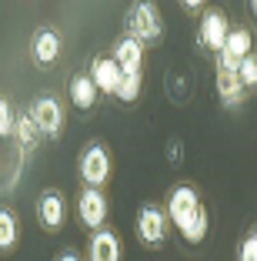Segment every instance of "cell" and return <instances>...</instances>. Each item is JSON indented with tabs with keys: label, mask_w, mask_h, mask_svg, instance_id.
<instances>
[{
	"label": "cell",
	"mask_w": 257,
	"mask_h": 261,
	"mask_svg": "<svg viewBox=\"0 0 257 261\" xmlns=\"http://www.w3.org/2000/svg\"><path fill=\"white\" fill-rule=\"evenodd\" d=\"M167 218L181 231V238L187 241V245H201V241L207 238V228H211V224H207V207L201 204L194 188L181 185V188L170 191V198H167Z\"/></svg>",
	"instance_id": "1"
},
{
	"label": "cell",
	"mask_w": 257,
	"mask_h": 261,
	"mask_svg": "<svg viewBox=\"0 0 257 261\" xmlns=\"http://www.w3.org/2000/svg\"><path fill=\"white\" fill-rule=\"evenodd\" d=\"M130 37L140 47L157 44V40L164 37V20H160L154 4H134V7H130Z\"/></svg>",
	"instance_id": "2"
},
{
	"label": "cell",
	"mask_w": 257,
	"mask_h": 261,
	"mask_svg": "<svg viewBox=\"0 0 257 261\" xmlns=\"http://www.w3.org/2000/svg\"><path fill=\"white\" fill-rule=\"evenodd\" d=\"M80 181L87 188H104L107 181H110V154H107V147H100V144H91L87 151L80 154Z\"/></svg>",
	"instance_id": "3"
},
{
	"label": "cell",
	"mask_w": 257,
	"mask_h": 261,
	"mask_svg": "<svg viewBox=\"0 0 257 261\" xmlns=\"http://www.w3.org/2000/svg\"><path fill=\"white\" fill-rule=\"evenodd\" d=\"M31 121L37 124V130L44 134V138H61L64 130V108L57 97H37L31 104Z\"/></svg>",
	"instance_id": "4"
},
{
	"label": "cell",
	"mask_w": 257,
	"mask_h": 261,
	"mask_svg": "<svg viewBox=\"0 0 257 261\" xmlns=\"http://www.w3.org/2000/svg\"><path fill=\"white\" fill-rule=\"evenodd\" d=\"M250 54H254V34L244 31V27H234V31L227 34V40H224V50L217 54V67L220 70H234L237 74L241 61L250 57Z\"/></svg>",
	"instance_id": "5"
},
{
	"label": "cell",
	"mask_w": 257,
	"mask_h": 261,
	"mask_svg": "<svg viewBox=\"0 0 257 261\" xmlns=\"http://www.w3.org/2000/svg\"><path fill=\"white\" fill-rule=\"evenodd\" d=\"M77 218H80L83 228L100 231V224L107 221V194L97 188H83L80 198H77Z\"/></svg>",
	"instance_id": "6"
},
{
	"label": "cell",
	"mask_w": 257,
	"mask_h": 261,
	"mask_svg": "<svg viewBox=\"0 0 257 261\" xmlns=\"http://www.w3.org/2000/svg\"><path fill=\"white\" fill-rule=\"evenodd\" d=\"M137 238L144 245H160L167 238V215L154 204H144L137 211Z\"/></svg>",
	"instance_id": "7"
},
{
	"label": "cell",
	"mask_w": 257,
	"mask_h": 261,
	"mask_svg": "<svg viewBox=\"0 0 257 261\" xmlns=\"http://www.w3.org/2000/svg\"><path fill=\"white\" fill-rule=\"evenodd\" d=\"M227 34H231V23H227V17L220 14V10H207L204 20H201V31H197V37H201V47H207V50L220 54V50H224Z\"/></svg>",
	"instance_id": "8"
},
{
	"label": "cell",
	"mask_w": 257,
	"mask_h": 261,
	"mask_svg": "<svg viewBox=\"0 0 257 261\" xmlns=\"http://www.w3.org/2000/svg\"><path fill=\"white\" fill-rule=\"evenodd\" d=\"M37 218H40V224H44V231H57L64 228V218H67V207H64V198H61V191H44L40 194V201H37Z\"/></svg>",
	"instance_id": "9"
},
{
	"label": "cell",
	"mask_w": 257,
	"mask_h": 261,
	"mask_svg": "<svg viewBox=\"0 0 257 261\" xmlns=\"http://www.w3.org/2000/svg\"><path fill=\"white\" fill-rule=\"evenodd\" d=\"M124 70L113 64V57H94L91 61V81L100 94H117Z\"/></svg>",
	"instance_id": "10"
},
{
	"label": "cell",
	"mask_w": 257,
	"mask_h": 261,
	"mask_svg": "<svg viewBox=\"0 0 257 261\" xmlns=\"http://www.w3.org/2000/svg\"><path fill=\"white\" fill-rule=\"evenodd\" d=\"M113 64L124 70V74H140V64H144V47L137 44L134 37H121L113 44Z\"/></svg>",
	"instance_id": "11"
},
{
	"label": "cell",
	"mask_w": 257,
	"mask_h": 261,
	"mask_svg": "<svg viewBox=\"0 0 257 261\" xmlns=\"http://www.w3.org/2000/svg\"><path fill=\"white\" fill-rule=\"evenodd\" d=\"M31 54L37 64H53L57 57H61V34L50 31V27H44V31L34 34V44H31Z\"/></svg>",
	"instance_id": "12"
},
{
	"label": "cell",
	"mask_w": 257,
	"mask_h": 261,
	"mask_svg": "<svg viewBox=\"0 0 257 261\" xmlns=\"http://www.w3.org/2000/svg\"><path fill=\"white\" fill-rule=\"evenodd\" d=\"M67 94H70V104H74L77 111H91L94 104H97V87H94L91 74H74L67 84Z\"/></svg>",
	"instance_id": "13"
},
{
	"label": "cell",
	"mask_w": 257,
	"mask_h": 261,
	"mask_svg": "<svg viewBox=\"0 0 257 261\" xmlns=\"http://www.w3.org/2000/svg\"><path fill=\"white\" fill-rule=\"evenodd\" d=\"M91 261H121V241L113 231H94L91 238Z\"/></svg>",
	"instance_id": "14"
},
{
	"label": "cell",
	"mask_w": 257,
	"mask_h": 261,
	"mask_svg": "<svg viewBox=\"0 0 257 261\" xmlns=\"http://www.w3.org/2000/svg\"><path fill=\"white\" fill-rule=\"evenodd\" d=\"M214 81H217V94L224 104H237V100L244 97V87H241V77L234 74V70H220L214 74Z\"/></svg>",
	"instance_id": "15"
},
{
	"label": "cell",
	"mask_w": 257,
	"mask_h": 261,
	"mask_svg": "<svg viewBox=\"0 0 257 261\" xmlns=\"http://www.w3.org/2000/svg\"><path fill=\"white\" fill-rule=\"evenodd\" d=\"M20 241V228H17V218L10 215L7 207H0V251L10 254Z\"/></svg>",
	"instance_id": "16"
},
{
	"label": "cell",
	"mask_w": 257,
	"mask_h": 261,
	"mask_svg": "<svg viewBox=\"0 0 257 261\" xmlns=\"http://www.w3.org/2000/svg\"><path fill=\"white\" fill-rule=\"evenodd\" d=\"M14 134H17V141H20L23 151H34V147H37V141L44 138V134L37 130V124L31 121V114H20L14 121Z\"/></svg>",
	"instance_id": "17"
},
{
	"label": "cell",
	"mask_w": 257,
	"mask_h": 261,
	"mask_svg": "<svg viewBox=\"0 0 257 261\" xmlns=\"http://www.w3.org/2000/svg\"><path fill=\"white\" fill-rule=\"evenodd\" d=\"M140 87H144V77H140V74H124L121 77V87H117L113 97L121 100V104H134V100L140 97Z\"/></svg>",
	"instance_id": "18"
},
{
	"label": "cell",
	"mask_w": 257,
	"mask_h": 261,
	"mask_svg": "<svg viewBox=\"0 0 257 261\" xmlns=\"http://www.w3.org/2000/svg\"><path fill=\"white\" fill-rule=\"evenodd\" d=\"M237 77H241V87H244V91H254V87H257V54L244 57L241 67H237Z\"/></svg>",
	"instance_id": "19"
},
{
	"label": "cell",
	"mask_w": 257,
	"mask_h": 261,
	"mask_svg": "<svg viewBox=\"0 0 257 261\" xmlns=\"http://www.w3.org/2000/svg\"><path fill=\"white\" fill-rule=\"evenodd\" d=\"M14 108H10L7 97H0V138H10L14 134Z\"/></svg>",
	"instance_id": "20"
},
{
	"label": "cell",
	"mask_w": 257,
	"mask_h": 261,
	"mask_svg": "<svg viewBox=\"0 0 257 261\" xmlns=\"http://www.w3.org/2000/svg\"><path fill=\"white\" fill-rule=\"evenodd\" d=\"M237 261H257V228L244 234L241 248H237Z\"/></svg>",
	"instance_id": "21"
},
{
	"label": "cell",
	"mask_w": 257,
	"mask_h": 261,
	"mask_svg": "<svg viewBox=\"0 0 257 261\" xmlns=\"http://www.w3.org/2000/svg\"><path fill=\"white\" fill-rule=\"evenodd\" d=\"M57 261H80V258H77L74 251H64V254H61V258H57Z\"/></svg>",
	"instance_id": "22"
},
{
	"label": "cell",
	"mask_w": 257,
	"mask_h": 261,
	"mask_svg": "<svg viewBox=\"0 0 257 261\" xmlns=\"http://www.w3.org/2000/svg\"><path fill=\"white\" fill-rule=\"evenodd\" d=\"M250 14H254V20H257V0H250Z\"/></svg>",
	"instance_id": "23"
}]
</instances>
